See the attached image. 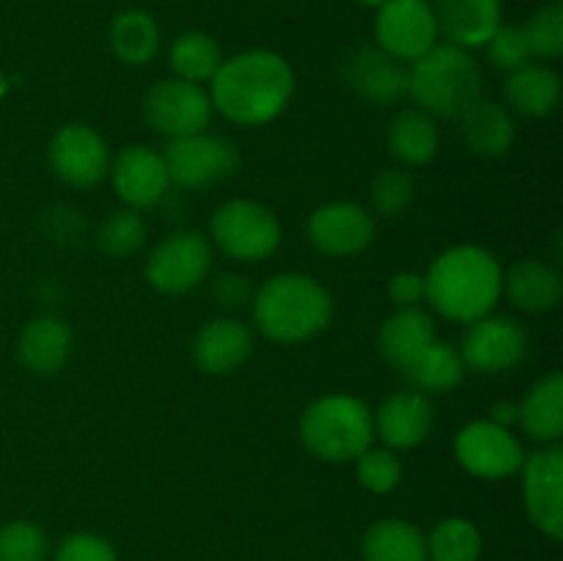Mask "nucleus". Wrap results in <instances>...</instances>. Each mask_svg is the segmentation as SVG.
<instances>
[{
    "label": "nucleus",
    "mask_w": 563,
    "mask_h": 561,
    "mask_svg": "<svg viewBox=\"0 0 563 561\" xmlns=\"http://www.w3.org/2000/svg\"><path fill=\"white\" fill-rule=\"evenodd\" d=\"M212 108L242 127L278 119L295 94V72L273 50H247L223 61L212 80Z\"/></svg>",
    "instance_id": "nucleus-1"
},
{
    "label": "nucleus",
    "mask_w": 563,
    "mask_h": 561,
    "mask_svg": "<svg viewBox=\"0 0 563 561\" xmlns=\"http://www.w3.org/2000/svg\"><path fill=\"white\" fill-rule=\"evenodd\" d=\"M427 300L434 311L454 322H476L498 306L504 295V270L498 258L478 245H456L432 262Z\"/></svg>",
    "instance_id": "nucleus-2"
},
{
    "label": "nucleus",
    "mask_w": 563,
    "mask_h": 561,
    "mask_svg": "<svg viewBox=\"0 0 563 561\" xmlns=\"http://www.w3.org/2000/svg\"><path fill=\"white\" fill-rule=\"evenodd\" d=\"M333 319V297L302 273L273 275L253 297V322L278 344H297L322 333Z\"/></svg>",
    "instance_id": "nucleus-3"
},
{
    "label": "nucleus",
    "mask_w": 563,
    "mask_h": 561,
    "mask_svg": "<svg viewBox=\"0 0 563 561\" xmlns=\"http://www.w3.org/2000/svg\"><path fill=\"white\" fill-rule=\"evenodd\" d=\"M407 94L432 119H460L482 99V69L471 50L438 42L407 69Z\"/></svg>",
    "instance_id": "nucleus-4"
},
{
    "label": "nucleus",
    "mask_w": 563,
    "mask_h": 561,
    "mask_svg": "<svg viewBox=\"0 0 563 561\" xmlns=\"http://www.w3.org/2000/svg\"><path fill=\"white\" fill-rule=\"evenodd\" d=\"M300 438L324 462H355L374 440V416L366 402L330 394L311 402L300 418Z\"/></svg>",
    "instance_id": "nucleus-5"
},
{
    "label": "nucleus",
    "mask_w": 563,
    "mask_h": 561,
    "mask_svg": "<svg viewBox=\"0 0 563 561\" xmlns=\"http://www.w3.org/2000/svg\"><path fill=\"white\" fill-rule=\"evenodd\" d=\"M212 240L225 256L240 262H262L280 245V223L264 204L234 198L212 215Z\"/></svg>",
    "instance_id": "nucleus-6"
},
{
    "label": "nucleus",
    "mask_w": 563,
    "mask_h": 561,
    "mask_svg": "<svg viewBox=\"0 0 563 561\" xmlns=\"http://www.w3.org/2000/svg\"><path fill=\"white\" fill-rule=\"evenodd\" d=\"M143 116L154 132L174 141L207 130L212 119V99L198 82L165 77L143 97Z\"/></svg>",
    "instance_id": "nucleus-7"
},
{
    "label": "nucleus",
    "mask_w": 563,
    "mask_h": 561,
    "mask_svg": "<svg viewBox=\"0 0 563 561\" xmlns=\"http://www.w3.org/2000/svg\"><path fill=\"white\" fill-rule=\"evenodd\" d=\"M163 160L168 168V179L179 187H190V190L218 185L240 168L236 148L225 138L212 135L207 130L168 141Z\"/></svg>",
    "instance_id": "nucleus-8"
},
{
    "label": "nucleus",
    "mask_w": 563,
    "mask_h": 561,
    "mask_svg": "<svg viewBox=\"0 0 563 561\" xmlns=\"http://www.w3.org/2000/svg\"><path fill=\"white\" fill-rule=\"evenodd\" d=\"M438 20L427 0H388L377 9L374 38L396 61H416L438 44Z\"/></svg>",
    "instance_id": "nucleus-9"
},
{
    "label": "nucleus",
    "mask_w": 563,
    "mask_h": 561,
    "mask_svg": "<svg viewBox=\"0 0 563 561\" xmlns=\"http://www.w3.org/2000/svg\"><path fill=\"white\" fill-rule=\"evenodd\" d=\"M212 248L198 231H179L159 242L146 262V278L163 295H185L207 278Z\"/></svg>",
    "instance_id": "nucleus-10"
},
{
    "label": "nucleus",
    "mask_w": 563,
    "mask_h": 561,
    "mask_svg": "<svg viewBox=\"0 0 563 561\" xmlns=\"http://www.w3.org/2000/svg\"><path fill=\"white\" fill-rule=\"evenodd\" d=\"M454 454L467 473L478 479H506L526 462L520 440L495 421H471L454 440Z\"/></svg>",
    "instance_id": "nucleus-11"
},
{
    "label": "nucleus",
    "mask_w": 563,
    "mask_h": 561,
    "mask_svg": "<svg viewBox=\"0 0 563 561\" xmlns=\"http://www.w3.org/2000/svg\"><path fill=\"white\" fill-rule=\"evenodd\" d=\"M528 336L515 319L482 317L471 322L462 339V363L478 374H500L515 369L526 358Z\"/></svg>",
    "instance_id": "nucleus-12"
},
{
    "label": "nucleus",
    "mask_w": 563,
    "mask_h": 561,
    "mask_svg": "<svg viewBox=\"0 0 563 561\" xmlns=\"http://www.w3.org/2000/svg\"><path fill=\"white\" fill-rule=\"evenodd\" d=\"M49 165L71 187H93L108 176V143L93 127L66 124L49 141Z\"/></svg>",
    "instance_id": "nucleus-13"
},
{
    "label": "nucleus",
    "mask_w": 563,
    "mask_h": 561,
    "mask_svg": "<svg viewBox=\"0 0 563 561\" xmlns=\"http://www.w3.org/2000/svg\"><path fill=\"white\" fill-rule=\"evenodd\" d=\"M522 493L533 526L548 537H563V449L553 443L522 462Z\"/></svg>",
    "instance_id": "nucleus-14"
},
{
    "label": "nucleus",
    "mask_w": 563,
    "mask_h": 561,
    "mask_svg": "<svg viewBox=\"0 0 563 561\" xmlns=\"http://www.w3.org/2000/svg\"><path fill=\"white\" fill-rule=\"evenodd\" d=\"M374 218L352 201H333L319 207L308 220V240L324 256H355L374 240Z\"/></svg>",
    "instance_id": "nucleus-15"
},
{
    "label": "nucleus",
    "mask_w": 563,
    "mask_h": 561,
    "mask_svg": "<svg viewBox=\"0 0 563 561\" xmlns=\"http://www.w3.org/2000/svg\"><path fill=\"white\" fill-rule=\"evenodd\" d=\"M113 190L130 209H148L163 201L168 193V168H165L163 152L152 146H126L113 165L108 168Z\"/></svg>",
    "instance_id": "nucleus-16"
},
{
    "label": "nucleus",
    "mask_w": 563,
    "mask_h": 561,
    "mask_svg": "<svg viewBox=\"0 0 563 561\" xmlns=\"http://www.w3.org/2000/svg\"><path fill=\"white\" fill-rule=\"evenodd\" d=\"M344 80L374 108H388L407 97V69L379 47H357L344 58Z\"/></svg>",
    "instance_id": "nucleus-17"
},
{
    "label": "nucleus",
    "mask_w": 563,
    "mask_h": 561,
    "mask_svg": "<svg viewBox=\"0 0 563 561\" xmlns=\"http://www.w3.org/2000/svg\"><path fill=\"white\" fill-rule=\"evenodd\" d=\"M432 402L421 391H399L379 405L374 416V435L388 449H416L432 432Z\"/></svg>",
    "instance_id": "nucleus-18"
},
{
    "label": "nucleus",
    "mask_w": 563,
    "mask_h": 561,
    "mask_svg": "<svg viewBox=\"0 0 563 561\" xmlns=\"http://www.w3.org/2000/svg\"><path fill=\"white\" fill-rule=\"evenodd\" d=\"M438 31L462 50H476L504 25L500 0H438L434 6Z\"/></svg>",
    "instance_id": "nucleus-19"
},
{
    "label": "nucleus",
    "mask_w": 563,
    "mask_h": 561,
    "mask_svg": "<svg viewBox=\"0 0 563 561\" xmlns=\"http://www.w3.org/2000/svg\"><path fill=\"white\" fill-rule=\"evenodd\" d=\"M253 352L251 330L236 319H212L203 324L192 341V358L198 369L214 377L234 374L236 369L245 366Z\"/></svg>",
    "instance_id": "nucleus-20"
},
{
    "label": "nucleus",
    "mask_w": 563,
    "mask_h": 561,
    "mask_svg": "<svg viewBox=\"0 0 563 561\" xmlns=\"http://www.w3.org/2000/svg\"><path fill=\"white\" fill-rule=\"evenodd\" d=\"M432 341H438L434 322L423 308H399L394 317L385 319L377 336L383 361L399 372H407Z\"/></svg>",
    "instance_id": "nucleus-21"
},
{
    "label": "nucleus",
    "mask_w": 563,
    "mask_h": 561,
    "mask_svg": "<svg viewBox=\"0 0 563 561\" xmlns=\"http://www.w3.org/2000/svg\"><path fill=\"white\" fill-rule=\"evenodd\" d=\"M460 135L467 152L476 157H504L515 146L517 127L509 110L489 99H476L460 116Z\"/></svg>",
    "instance_id": "nucleus-22"
},
{
    "label": "nucleus",
    "mask_w": 563,
    "mask_h": 561,
    "mask_svg": "<svg viewBox=\"0 0 563 561\" xmlns=\"http://www.w3.org/2000/svg\"><path fill=\"white\" fill-rule=\"evenodd\" d=\"M504 292L526 314H544L553 311L561 302L563 295V280L559 270L550 267L548 262L539 258H526L517 262L509 273L504 275Z\"/></svg>",
    "instance_id": "nucleus-23"
},
{
    "label": "nucleus",
    "mask_w": 563,
    "mask_h": 561,
    "mask_svg": "<svg viewBox=\"0 0 563 561\" xmlns=\"http://www.w3.org/2000/svg\"><path fill=\"white\" fill-rule=\"evenodd\" d=\"M20 361L36 374H53L64 369L71 352V330L58 317H36L20 336Z\"/></svg>",
    "instance_id": "nucleus-24"
},
{
    "label": "nucleus",
    "mask_w": 563,
    "mask_h": 561,
    "mask_svg": "<svg viewBox=\"0 0 563 561\" xmlns=\"http://www.w3.org/2000/svg\"><path fill=\"white\" fill-rule=\"evenodd\" d=\"M506 99L515 110L531 119H542L559 108L561 99V77L550 66L528 61L520 69L509 72L504 86Z\"/></svg>",
    "instance_id": "nucleus-25"
},
{
    "label": "nucleus",
    "mask_w": 563,
    "mask_h": 561,
    "mask_svg": "<svg viewBox=\"0 0 563 561\" xmlns=\"http://www.w3.org/2000/svg\"><path fill=\"white\" fill-rule=\"evenodd\" d=\"M388 148L399 163L427 165L440 148L438 124L421 108L399 110L388 124Z\"/></svg>",
    "instance_id": "nucleus-26"
},
{
    "label": "nucleus",
    "mask_w": 563,
    "mask_h": 561,
    "mask_svg": "<svg viewBox=\"0 0 563 561\" xmlns=\"http://www.w3.org/2000/svg\"><path fill=\"white\" fill-rule=\"evenodd\" d=\"M520 424L539 443H559L563 435V374L553 372L528 391Z\"/></svg>",
    "instance_id": "nucleus-27"
},
{
    "label": "nucleus",
    "mask_w": 563,
    "mask_h": 561,
    "mask_svg": "<svg viewBox=\"0 0 563 561\" xmlns=\"http://www.w3.org/2000/svg\"><path fill=\"white\" fill-rule=\"evenodd\" d=\"M366 561H429L427 537L421 528L399 517L377 520L363 537Z\"/></svg>",
    "instance_id": "nucleus-28"
},
{
    "label": "nucleus",
    "mask_w": 563,
    "mask_h": 561,
    "mask_svg": "<svg viewBox=\"0 0 563 561\" xmlns=\"http://www.w3.org/2000/svg\"><path fill=\"white\" fill-rule=\"evenodd\" d=\"M110 50L130 66L148 64L159 50V28L154 16L141 9L121 11L110 25Z\"/></svg>",
    "instance_id": "nucleus-29"
},
{
    "label": "nucleus",
    "mask_w": 563,
    "mask_h": 561,
    "mask_svg": "<svg viewBox=\"0 0 563 561\" xmlns=\"http://www.w3.org/2000/svg\"><path fill=\"white\" fill-rule=\"evenodd\" d=\"M405 374L421 394L423 391L443 394V391L456 388L462 383L465 363H462L460 352L454 346L445 344V341H432Z\"/></svg>",
    "instance_id": "nucleus-30"
},
{
    "label": "nucleus",
    "mask_w": 563,
    "mask_h": 561,
    "mask_svg": "<svg viewBox=\"0 0 563 561\" xmlns=\"http://www.w3.org/2000/svg\"><path fill=\"white\" fill-rule=\"evenodd\" d=\"M220 64H223V53H220V44L209 33L185 31L170 44V66H174L176 77H181V80L201 86V82L212 80Z\"/></svg>",
    "instance_id": "nucleus-31"
},
{
    "label": "nucleus",
    "mask_w": 563,
    "mask_h": 561,
    "mask_svg": "<svg viewBox=\"0 0 563 561\" xmlns=\"http://www.w3.org/2000/svg\"><path fill=\"white\" fill-rule=\"evenodd\" d=\"M427 553L432 561H478L482 531L465 517H445L427 537Z\"/></svg>",
    "instance_id": "nucleus-32"
},
{
    "label": "nucleus",
    "mask_w": 563,
    "mask_h": 561,
    "mask_svg": "<svg viewBox=\"0 0 563 561\" xmlns=\"http://www.w3.org/2000/svg\"><path fill=\"white\" fill-rule=\"evenodd\" d=\"M143 240H146V220L141 218L137 209L130 207L108 215L99 229V248L113 258L132 256L143 245Z\"/></svg>",
    "instance_id": "nucleus-33"
},
{
    "label": "nucleus",
    "mask_w": 563,
    "mask_h": 561,
    "mask_svg": "<svg viewBox=\"0 0 563 561\" xmlns=\"http://www.w3.org/2000/svg\"><path fill=\"white\" fill-rule=\"evenodd\" d=\"M531 55L537 58H559L563 53V9L561 3H548L531 14L522 25Z\"/></svg>",
    "instance_id": "nucleus-34"
},
{
    "label": "nucleus",
    "mask_w": 563,
    "mask_h": 561,
    "mask_svg": "<svg viewBox=\"0 0 563 561\" xmlns=\"http://www.w3.org/2000/svg\"><path fill=\"white\" fill-rule=\"evenodd\" d=\"M357 482L374 495L394 493L401 482V462L390 449H366L355 460Z\"/></svg>",
    "instance_id": "nucleus-35"
},
{
    "label": "nucleus",
    "mask_w": 563,
    "mask_h": 561,
    "mask_svg": "<svg viewBox=\"0 0 563 561\" xmlns=\"http://www.w3.org/2000/svg\"><path fill=\"white\" fill-rule=\"evenodd\" d=\"M416 198V179L407 170L388 168L379 170L372 182V207L383 218H399Z\"/></svg>",
    "instance_id": "nucleus-36"
},
{
    "label": "nucleus",
    "mask_w": 563,
    "mask_h": 561,
    "mask_svg": "<svg viewBox=\"0 0 563 561\" xmlns=\"http://www.w3.org/2000/svg\"><path fill=\"white\" fill-rule=\"evenodd\" d=\"M49 542L36 522L14 520L0 528V561H44Z\"/></svg>",
    "instance_id": "nucleus-37"
},
{
    "label": "nucleus",
    "mask_w": 563,
    "mask_h": 561,
    "mask_svg": "<svg viewBox=\"0 0 563 561\" xmlns=\"http://www.w3.org/2000/svg\"><path fill=\"white\" fill-rule=\"evenodd\" d=\"M487 58L495 69H504V72H515L520 66H526L528 61L533 58L531 47H528V38L526 31L520 25H500L498 31L493 33L487 44Z\"/></svg>",
    "instance_id": "nucleus-38"
},
{
    "label": "nucleus",
    "mask_w": 563,
    "mask_h": 561,
    "mask_svg": "<svg viewBox=\"0 0 563 561\" xmlns=\"http://www.w3.org/2000/svg\"><path fill=\"white\" fill-rule=\"evenodd\" d=\"M53 561H119L113 544L97 534H71L55 550Z\"/></svg>",
    "instance_id": "nucleus-39"
},
{
    "label": "nucleus",
    "mask_w": 563,
    "mask_h": 561,
    "mask_svg": "<svg viewBox=\"0 0 563 561\" xmlns=\"http://www.w3.org/2000/svg\"><path fill=\"white\" fill-rule=\"evenodd\" d=\"M388 295L399 308H418L427 300V280L418 273H396L388 284Z\"/></svg>",
    "instance_id": "nucleus-40"
},
{
    "label": "nucleus",
    "mask_w": 563,
    "mask_h": 561,
    "mask_svg": "<svg viewBox=\"0 0 563 561\" xmlns=\"http://www.w3.org/2000/svg\"><path fill=\"white\" fill-rule=\"evenodd\" d=\"M251 284H247L245 275L223 273L212 280V297L218 300V306L223 308H242L251 300Z\"/></svg>",
    "instance_id": "nucleus-41"
},
{
    "label": "nucleus",
    "mask_w": 563,
    "mask_h": 561,
    "mask_svg": "<svg viewBox=\"0 0 563 561\" xmlns=\"http://www.w3.org/2000/svg\"><path fill=\"white\" fill-rule=\"evenodd\" d=\"M489 421H495L498 427H506L509 429L511 424H520V405H515V402H498V405L493 407V418Z\"/></svg>",
    "instance_id": "nucleus-42"
},
{
    "label": "nucleus",
    "mask_w": 563,
    "mask_h": 561,
    "mask_svg": "<svg viewBox=\"0 0 563 561\" xmlns=\"http://www.w3.org/2000/svg\"><path fill=\"white\" fill-rule=\"evenodd\" d=\"M357 3H363V6H372V9H379V6H383V3H388V0H357Z\"/></svg>",
    "instance_id": "nucleus-43"
},
{
    "label": "nucleus",
    "mask_w": 563,
    "mask_h": 561,
    "mask_svg": "<svg viewBox=\"0 0 563 561\" xmlns=\"http://www.w3.org/2000/svg\"><path fill=\"white\" fill-rule=\"evenodd\" d=\"M548 3H561V0H548Z\"/></svg>",
    "instance_id": "nucleus-44"
}]
</instances>
